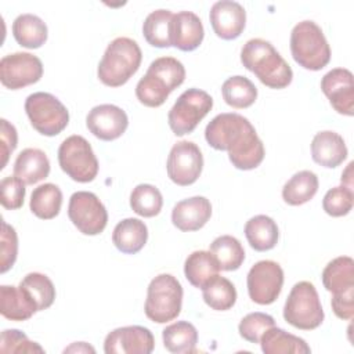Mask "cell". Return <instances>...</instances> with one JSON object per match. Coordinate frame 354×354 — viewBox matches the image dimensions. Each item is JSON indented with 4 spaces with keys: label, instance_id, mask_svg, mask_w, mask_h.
<instances>
[{
    "label": "cell",
    "instance_id": "cell-4",
    "mask_svg": "<svg viewBox=\"0 0 354 354\" xmlns=\"http://www.w3.org/2000/svg\"><path fill=\"white\" fill-rule=\"evenodd\" d=\"M142 59V53L138 43L130 37L113 39L97 69L98 79L108 87H119L138 71Z\"/></svg>",
    "mask_w": 354,
    "mask_h": 354
},
{
    "label": "cell",
    "instance_id": "cell-37",
    "mask_svg": "<svg viewBox=\"0 0 354 354\" xmlns=\"http://www.w3.org/2000/svg\"><path fill=\"white\" fill-rule=\"evenodd\" d=\"M163 198L152 184H138L130 194V207L141 217H153L160 213Z\"/></svg>",
    "mask_w": 354,
    "mask_h": 354
},
{
    "label": "cell",
    "instance_id": "cell-7",
    "mask_svg": "<svg viewBox=\"0 0 354 354\" xmlns=\"http://www.w3.org/2000/svg\"><path fill=\"white\" fill-rule=\"evenodd\" d=\"M324 317L315 286L308 281L295 283L283 306V319L297 329L311 330L322 324Z\"/></svg>",
    "mask_w": 354,
    "mask_h": 354
},
{
    "label": "cell",
    "instance_id": "cell-30",
    "mask_svg": "<svg viewBox=\"0 0 354 354\" xmlns=\"http://www.w3.org/2000/svg\"><path fill=\"white\" fill-rule=\"evenodd\" d=\"M220 271V267L214 259V256L207 250H195L185 259L184 263V274L188 282L201 288L216 277Z\"/></svg>",
    "mask_w": 354,
    "mask_h": 354
},
{
    "label": "cell",
    "instance_id": "cell-1",
    "mask_svg": "<svg viewBox=\"0 0 354 354\" xmlns=\"http://www.w3.org/2000/svg\"><path fill=\"white\" fill-rule=\"evenodd\" d=\"M207 144L227 151L230 162L239 170H252L264 159V145L253 124L239 113H220L205 129Z\"/></svg>",
    "mask_w": 354,
    "mask_h": 354
},
{
    "label": "cell",
    "instance_id": "cell-14",
    "mask_svg": "<svg viewBox=\"0 0 354 354\" xmlns=\"http://www.w3.org/2000/svg\"><path fill=\"white\" fill-rule=\"evenodd\" d=\"M43 76V64L30 53H12L0 61L1 84L10 90H18L37 83Z\"/></svg>",
    "mask_w": 354,
    "mask_h": 354
},
{
    "label": "cell",
    "instance_id": "cell-5",
    "mask_svg": "<svg viewBox=\"0 0 354 354\" xmlns=\"http://www.w3.org/2000/svg\"><path fill=\"white\" fill-rule=\"evenodd\" d=\"M290 53L293 59L308 71H321L330 61V47L314 21H301L293 26Z\"/></svg>",
    "mask_w": 354,
    "mask_h": 354
},
{
    "label": "cell",
    "instance_id": "cell-6",
    "mask_svg": "<svg viewBox=\"0 0 354 354\" xmlns=\"http://www.w3.org/2000/svg\"><path fill=\"white\" fill-rule=\"evenodd\" d=\"M183 286L171 274H159L148 285L144 306L145 315L156 322L166 324L181 313Z\"/></svg>",
    "mask_w": 354,
    "mask_h": 354
},
{
    "label": "cell",
    "instance_id": "cell-28",
    "mask_svg": "<svg viewBox=\"0 0 354 354\" xmlns=\"http://www.w3.org/2000/svg\"><path fill=\"white\" fill-rule=\"evenodd\" d=\"M12 35L17 43L25 48H39L47 40V25L33 14H21L12 22Z\"/></svg>",
    "mask_w": 354,
    "mask_h": 354
},
{
    "label": "cell",
    "instance_id": "cell-46",
    "mask_svg": "<svg viewBox=\"0 0 354 354\" xmlns=\"http://www.w3.org/2000/svg\"><path fill=\"white\" fill-rule=\"evenodd\" d=\"M64 353H95V350H94V347L88 346L84 342H76L72 346L66 347L64 350Z\"/></svg>",
    "mask_w": 354,
    "mask_h": 354
},
{
    "label": "cell",
    "instance_id": "cell-2",
    "mask_svg": "<svg viewBox=\"0 0 354 354\" xmlns=\"http://www.w3.org/2000/svg\"><path fill=\"white\" fill-rule=\"evenodd\" d=\"M241 62L270 88H285L293 79L289 64L274 46L264 39L257 37L248 40L241 50Z\"/></svg>",
    "mask_w": 354,
    "mask_h": 354
},
{
    "label": "cell",
    "instance_id": "cell-42",
    "mask_svg": "<svg viewBox=\"0 0 354 354\" xmlns=\"http://www.w3.org/2000/svg\"><path fill=\"white\" fill-rule=\"evenodd\" d=\"M18 254V236L12 225L1 221L0 234V272H7L15 263Z\"/></svg>",
    "mask_w": 354,
    "mask_h": 354
},
{
    "label": "cell",
    "instance_id": "cell-8",
    "mask_svg": "<svg viewBox=\"0 0 354 354\" xmlns=\"http://www.w3.org/2000/svg\"><path fill=\"white\" fill-rule=\"evenodd\" d=\"M25 112L32 127L47 137L59 134L69 123V112L66 106L50 93L37 91L28 95L25 101Z\"/></svg>",
    "mask_w": 354,
    "mask_h": 354
},
{
    "label": "cell",
    "instance_id": "cell-43",
    "mask_svg": "<svg viewBox=\"0 0 354 354\" xmlns=\"http://www.w3.org/2000/svg\"><path fill=\"white\" fill-rule=\"evenodd\" d=\"M25 183L15 177H4L0 183V202L4 209L15 210L24 205L25 199Z\"/></svg>",
    "mask_w": 354,
    "mask_h": 354
},
{
    "label": "cell",
    "instance_id": "cell-44",
    "mask_svg": "<svg viewBox=\"0 0 354 354\" xmlns=\"http://www.w3.org/2000/svg\"><path fill=\"white\" fill-rule=\"evenodd\" d=\"M330 306L337 318L350 321L354 315V289L332 295Z\"/></svg>",
    "mask_w": 354,
    "mask_h": 354
},
{
    "label": "cell",
    "instance_id": "cell-17",
    "mask_svg": "<svg viewBox=\"0 0 354 354\" xmlns=\"http://www.w3.org/2000/svg\"><path fill=\"white\" fill-rule=\"evenodd\" d=\"M321 90L337 113L354 115V83L348 69L335 68L325 73L321 80Z\"/></svg>",
    "mask_w": 354,
    "mask_h": 354
},
{
    "label": "cell",
    "instance_id": "cell-20",
    "mask_svg": "<svg viewBox=\"0 0 354 354\" xmlns=\"http://www.w3.org/2000/svg\"><path fill=\"white\" fill-rule=\"evenodd\" d=\"M205 36L201 18L192 11H180L173 14L170 25L171 46L181 51L196 50Z\"/></svg>",
    "mask_w": 354,
    "mask_h": 354
},
{
    "label": "cell",
    "instance_id": "cell-13",
    "mask_svg": "<svg viewBox=\"0 0 354 354\" xmlns=\"http://www.w3.org/2000/svg\"><path fill=\"white\" fill-rule=\"evenodd\" d=\"M166 169L174 184L180 187L194 184L203 169V156L199 147L185 140L176 142L169 152Z\"/></svg>",
    "mask_w": 354,
    "mask_h": 354
},
{
    "label": "cell",
    "instance_id": "cell-21",
    "mask_svg": "<svg viewBox=\"0 0 354 354\" xmlns=\"http://www.w3.org/2000/svg\"><path fill=\"white\" fill-rule=\"evenodd\" d=\"M347 147L343 137L335 131L324 130L314 136L311 141L313 160L324 167L335 169L347 158Z\"/></svg>",
    "mask_w": 354,
    "mask_h": 354
},
{
    "label": "cell",
    "instance_id": "cell-33",
    "mask_svg": "<svg viewBox=\"0 0 354 354\" xmlns=\"http://www.w3.org/2000/svg\"><path fill=\"white\" fill-rule=\"evenodd\" d=\"M209 252L214 256L220 270L223 271H235L245 260V249L232 235L217 236L210 243Z\"/></svg>",
    "mask_w": 354,
    "mask_h": 354
},
{
    "label": "cell",
    "instance_id": "cell-36",
    "mask_svg": "<svg viewBox=\"0 0 354 354\" xmlns=\"http://www.w3.org/2000/svg\"><path fill=\"white\" fill-rule=\"evenodd\" d=\"M221 94L227 105L235 109H243L254 104L257 98V88L248 77L236 75L228 77L223 83Z\"/></svg>",
    "mask_w": 354,
    "mask_h": 354
},
{
    "label": "cell",
    "instance_id": "cell-22",
    "mask_svg": "<svg viewBox=\"0 0 354 354\" xmlns=\"http://www.w3.org/2000/svg\"><path fill=\"white\" fill-rule=\"evenodd\" d=\"M39 311L36 301L22 286H0V313L10 321H26Z\"/></svg>",
    "mask_w": 354,
    "mask_h": 354
},
{
    "label": "cell",
    "instance_id": "cell-10",
    "mask_svg": "<svg viewBox=\"0 0 354 354\" xmlns=\"http://www.w3.org/2000/svg\"><path fill=\"white\" fill-rule=\"evenodd\" d=\"M213 98L203 90L188 88L174 102L167 115V123L176 136L189 134L212 111Z\"/></svg>",
    "mask_w": 354,
    "mask_h": 354
},
{
    "label": "cell",
    "instance_id": "cell-9",
    "mask_svg": "<svg viewBox=\"0 0 354 354\" xmlns=\"http://www.w3.org/2000/svg\"><path fill=\"white\" fill-rule=\"evenodd\" d=\"M58 163L62 171L77 183H90L98 174V160L90 142L77 134L61 142Z\"/></svg>",
    "mask_w": 354,
    "mask_h": 354
},
{
    "label": "cell",
    "instance_id": "cell-47",
    "mask_svg": "<svg viewBox=\"0 0 354 354\" xmlns=\"http://www.w3.org/2000/svg\"><path fill=\"white\" fill-rule=\"evenodd\" d=\"M353 166L354 162H350L346 167V170L342 173V185L347 187L348 189H353Z\"/></svg>",
    "mask_w": 354,
    "mask_h": 354
},
{
    "label": "cell",
    "instance_id": "cell-29",
    "mask_svg": "<svg viewBox=\"0 0 354 354\" xmlns=\"http://www.w3.org/2000/svg\"><path fill=\"white\" fill-rule=\"evenodd\" d=\"M318 177L311 170L293 174L282 188V198L290 206H299L311 201L318 191Z\"/></svg>",
    "mask_w": 354,
    "mask_h": 354
},
{
    "label": "cell",
    "instance_id": "cell-45",
    "mask_svg": "<svg viewBox=\"0 0 354 354\" xmlns=\"http://www.w3.org/2000/svg\"><path fill=\"white\" fill-rule=\"evenodd\" d=\"M1 155H3V162H1V169H4V166L7 165L8 156L10 153H12V151L17 148V142H18V134H17V129L6 119H1Z\"/></svg>",
    "mask_w": 354,
    "mask_h": 354
},
{
    "label": "cell",
    "instance_id": "cell-11",
    "mask_svg": "<svg viewBox=\"0 0 354 354\" xmlns=\"http://www.w3.org/2000/svg\"><path fill=\"white\" fill-rule=\"evenodd\" d=\"M72 224L84 235L101 234L108 223V212L98 196L88 191L72 194L68 205Z\"/></svg>",
    "mask_w": 354,
    "mask_h": 354
},
{
    "label": "cell",
    "instance_id": "cell-34",
    "mask_svg": "<svg viewBox=\"0 0 354 354\" xmlns=\"http://www.w3.org/2000/svg\"><path fill=\"white\" fill-rule=\"evenodd\" d=\"M173 12L170 10H155L147 15L142 24V35L148 44L158 48L171 47L170 25Z\"/></svg>",
    "mask_w": 354,
    "mask_h": 354
},
{
    "label": "cell",
    "instance_id": "cell-15",
    "mask_svg": "<svg viewBox=\"0 0 354 354\" xmlns=\"http://www.w3.org/2000/svg\"><path fill=\"white\" fill-rule=\"evenodd\" d=\"M155 347L152 332L140 325L116 328L104 342L105 354H149Z\"/></svg>",
    "mask_w": 354,
    "mask_h": 354
},
{
    "label": "cell",
    "instance_id": "cell-12",
    "mask_svg": "<svg viewBox=\"0 0 354 354\" xmlns=\"http://www.w3.org/2000/svg\"><path fill=\"white\" fill-rule=\"evenodd\" d=\"M283 285V270L272 260H260L248 272L246 286L252 301L267 306L274 303Z\"/></svg>",
    "mask_w": 354,
    "mask_h": 354
},
{
    "label": "cell",
    "instance_id": "cell-3",
    "mask_svg": "<svg viewBox=\"0 0 354 354\" xmlns=\"http://www.w3.org/2000/svg\"><path fill=\"white\" fill-rule=\"evenodd\" d=\"M185 68L174 57L153 59L136 86L137 100L149 108L165 104L169 94L184 83Z\"/></svg>",
    "mask_w": 354,
    "mask_h": 354
},
{
    "label": "cell",
    "instance_id": "cell-18",
    "mask_svg": "<svg viewBox=\"0 0 354 354\" xmlns=\"http://www.w3.org/2000/svg\"><path fill=\"white\" fill-rule=\"evenodd\" d=\"M213 32L223 40H234L241 36L246 25L245 8L231 0L216 1L209 14Z\"/></svg>",
    "mask_w": 354,
    "mask_h": 354
},
{
    "label": "cell",
    "instance_id": "cell-41",
    "mask_svg": "<svg viewBox=\"0 0 354 354\" xmlns=\"http://www.w3.org/2000/svg\"><path fill=\"white\" fill-rule=\"evenodd\" d=\"M0 353H44V348L29 340V337L18 329H4L0 336Z\"/></svg>",
    "mask_w": 354,
    "mask_h": 354
},
{
    "label": "cell",
    "instance_id": "cell-40",
    "mask_svg": "<svg viewBox=\"0 0 354 354\" xmlns=\"http://www.w3.org/2000/svg\"><path fill=\"white\" fill-rule=\"evenodd\" d=\"M354 203L353 189L347 187H333L330 188L322 201V207L326 214L332 217H342L350 213Z\"/></svg>",
    "mask_w": 354,
    "mask_h": 354
},
{
    "label": "cell",
    "instance_id": "cell-35",
    "mask_svg": "<svg viewBox=\"0 0 354 354\" xmlns=\"http://www.w3.org/2000/svg\"><path fill=\"white\" fill-rule=\"evenodd\" d=\"M205 303L216 311H227L236 301V289L234 283L218 274L202 286Z\"/></svg>",
    "mask_w": 354,
    "mask_h": 354
},
{
    "label": "cell",
    "instance_id": "cell-16",
    "mask_svg": "<svg viewBox=\"0 0 354 354\" xmlns=\"http://www.w3.org/2000/svg\"><path fill=\"white\" fill-rule=\"evenodd\" d=\"M86 126L88 131L102 141L119 138L129 126L126 112L112 104H101L87 113Z\"/></svg>",
    "mask_w": 354,
    "mask_h": 354
},
{
    "label": "cell",
    "instance_id": "cell-25",
    "mask_svg": "<svg viewBox=\"0 0 354 354\" xmlns=\"http://www.w3.org/2000/svg\"><path fill=\"white\" fill-rule=\"evenodd\" d=\"M260 346L264 354H308L311 351L304 339L277 326L268 328L261 335Z\"/></svg>",
    "mask_w": 354,
    "mask_h": 354
},
{
    "label": "cell",
    "instance_id": "cell-38",
    "mask_svg": "<svg viewBox=\"0 0 354 354\" xmlns=\"http://www.w3.org/2000/svg\"><path fill=\"white\" fill-rule=\"evenodd\" d=\"M30 297L36 301L39 311L47 310L55 300V288L51 279L40 272H29L19 282Z\"/></svg>",
    "mask_w": 354,
    "mask_h": 354
},
{
    "label": "cell",
    "instance_id": "cell-24",
    "mask_svg": "<svg viewBox=\"0 0 354 354\" xmlns=\"http://www.w3.org/2000/svg\"><path fill=\"white\" fill-rule=\"evenodd\" d=\"M148 228L140 218H123L112 232V242L116 249L126 254L138 253L147 243Z\"/></svg>",
    "mask_w": 354,
    "mask_h": 354
},
{
    "label": "cell",
    "instance_id": "cell-31",
    "mask_svg": "<svg viewBox=\"0 0 354 354\" xmlns=\"http://www.w3.org/2000/svg\"><path fill=\"white\" fill-rule=\"evenodd\" d=\"M162 339L166 350L170 353H194L198 343V330L188 321H177L163 329Z\"/></svg>",
    "mask_w": 354,
    "mask_h": 354
},
{
    "label": "cell",
    "instance_id": "cell-27",
    "mask_svg": "<svg viewBox=\"0 0 354 354\" xmlns=\"http://www.w3.org/2000/svg\"><path fill=\"white\" fill-rule=\"evenodd\" d=\"M321 277L325 289L332 295L354 289V260L350 256H339L325 266Z\"/></svg>",
    "mask_w": 354,
    "mask_h": 354
},
{
    "label": "cell",
    "instance_id": "cell-26",
    "mask_svg": "<svg viewBox=\"0 0 354 354\" xmlns=\"http://www.w3.org/2000/svg\"><path fill=\"white\" fill-rule=\"evenodd\" d=\"M245 236L250 248L257 252H267L274 249L278 243L279 230L271 217L266 214H257L246 221Z\"/></svg>",
    "mask_w": 354,
    "mask_h": 354
},
{
    "label": "cell",
    "instance_id": "cell-23",
    "mask_svg": "<svg viewBox=\"0 0 354 354\" xmlns=\"http://www.w3.org/2000/svg\"><path fill=\"white\" fill-rule=\"evenodd\" d=\"M50 174V160L47 155L37 148H25L19 152L14 163V176L26 185H33Z\"/></svg>",
    "mask_w": 354,
    "mask_h": 354
},
{
    "label": "cell",
    "instance_id": "cell-19",
    "mask_svg": "<svg viewBox=\"0 0 354 354\" xmlns=\"http://www.w3.org/2000/svg\"><path fill=\"white\" fill-rule=\"evenodd\" d=\"M212 216L210 201L205 196H192L177 202L171 210V223L184 232L201 230Z\"/></svg>",
    "mask_w": 354,
    "mask_h": 354
},
{
    "label": "cell",
    "instance_id": "cell-39",
    "mask_svg": "<svg viewBox=\"0 0 354 354\" xmlns=\"http://www.w3.org/2000/svg\"><path fill=\"white\" fill-rule=\"evenodd\" d=\"M271 326H275L274 318L270 314L256 311L245 315L241 319L238 325V330L241 337H243L249 343L256 344V343H260L261 335Z\"/></svg>",
    "mask_w": 354,
    "mask_h": 354
},
{
    "label": "cell",
    "instance_id": "cell-32",
    "mask_svg": "<svg viewBox=\"0 0 354 354\" xmlns=\"http://www.w3.org/2000/svg\"><path fill=\"white\" fill-rule=\"evenodd\" d=\"M62 205V192L58 185L46 183L36 187L30 195V210L41 220H51L58 216Z\"/></svg>",
    "mask_w": 354,
    "mask_h": 354
}]
</instances>
